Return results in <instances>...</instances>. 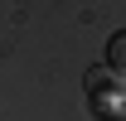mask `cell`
<instances>
[{
  "instance_id": "obj_3",
  "label": "cell",
  "mask_w": 126,
  "mask_h": 121,
  "mask_svg": "<svg viewBox=\"0 0 126 121\" xmlns=\"http://www.w3.org/2000/svg\"><path fill=\"white\" fill-rule=\"evenodd\" d=\"M107 121H126V106H121V111H111V116H107Z\"/></svg>"
},
{
  "instance_id": "obj_2",
  "label": "cell",
  "mask_w": 126,
  "mask_h": 121,
  "mask_svg": "<svg viewBox=\"0 0 126 121\" xmlns=\"http://www.w3.org/2000/svg\"><path fill=\"white\" fill-rule=\"evenodd\" d=\"M107 63H111V73H126V29L107 44Z\"/></svg>"
},
{
  "instance_id": "obj_1",
  "label": "cell",
  "mask_w": 126,
  "mask_h": 121,
  "mask_svg": "<svg viewBox=\"0 0 126 121\" xmlns=\"http://www.w3.org/2000/svg\"><path fill=\"white\" fill-rule=\"evenodd\" d=\"M87 92H92L97 111H102V106H107V116H111V111H121V97H126V92L116 87V82H111V73H102V68H92V73H87Z\"/></svg>"
}]
</instances>
